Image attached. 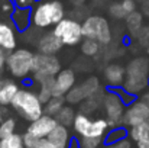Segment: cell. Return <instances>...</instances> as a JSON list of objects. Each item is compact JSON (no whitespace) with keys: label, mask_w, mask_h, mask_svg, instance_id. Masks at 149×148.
<instances>
[{"label":"cell","mask_w":149,"mask_h":148,"mask_svg":"<svg viewBox=\"0 0 149 148\" xmlns=\"http://www.w3.org/2000/svg\"><path fill=\"white\" fill-rule=\"evenodd\" d=\"M31 18L33 28L49 29L65 18V6L61 0H36L31 7Z\"/></svg>","instance_id":"obj_1"},{"label":"cell","mask_w":149,"mask_h":148,"mask_svg":"<svg viewBox=\"0 0 149 148\" xmlns=\"http://www.w3.org/2000/svg\"><path fill=\"white\" fill-rule=\"evenodd\" d=\"M149 87V57L138 55L126 64V79L123 89L139 97Z\"/></svg>","instance_id":"obj_2"},{"label":"cell","mask_w":149,"mask_h":148,"mask_svg":"<svg viewBox=\"0 0 149 148\" xmlns=\"http://www.w3.org/2000/svg\"><path fill=\"white\" fill-rule=\"evenodd\" d=\"M10 107L25 121H35L44 115V103L39 99L36 89L31 86L20 87L17 95L15 96Z\"/></svg>","instance_id":"obj_3"},{"label":"cell","mask_w":149,"mask_h":148,"mask_svg":"<svg viewBox=\"0 0 149 148\" xmlns=\"http://www.w3.org/2000/svg\"><path fill=\"white\" fill-rule=\"evenodd\" d=\"M33 60H35V52L26 47L16 48L10 52H7L6 58V71L9 73L10 77L16 80H22L32 84V73H33Z\"/></svg>","instance_id":"obj_4"},{"label":"cell","mask_w":149,"mask_h":148,"mask_svg":"<svg viewBox=\"0 0 149 148\" xmlns=\"http://www.w3.org/2000/svg\"><path fill=\"white\" fill-rule=\"evenodd\" d=\"M110 128L111 126L106 118L99 116L93 119L90 115L83 112L75 115L72 123V129L80 138H104Z\"/></svg>","instance_id":"obj_5"},{"label":"cell","mask_w":149,"mask_h":148,"mask_svg":"<svg viewBox=\"0 0 149 148\" xmlns=\"http://www.w3.org/2000/svg\"><path fill=\"white\" fill-rule=\"evenodd\" d=\"M83 35L84 38L94 39L103 47L110 45L113 41V31L109 19L103 15H88L83 22Z\"/></svg>","instance_id":"obj_6"},{"label":"cell","mask_w":149,"mask_h":148,"mask_svg":"<svg viewBox=\"0 0 149 148\" xmlns=\"http://www.w3.org/2000/svg\"><path fill=\"white\" fill-rule=\"evenodd\" d=\"M52 32L59 38V41L65 47H77L84 39L83 23L78 19H74L71 16L70 18L65 16L61 22H58L52 28Z\"/></svg>","instance_id":"obj_7"},{"label":"cell","mask_w":149,"mask_h":148,"mask_svg":"<svg viewBox=\"0 0 149 148\" xmlns=\"http://www.w3.org/2000/svg\"><path fill=\"white\" fill-rule=\"evenodd\" d=\"M101 107H103V112H104V118L107 119V122L110 123L111 128L122 126L126 105L113 89L104 90Z\"/></svg>","instance_id":"obj_8"},{"label":"cell","mask_w":149,"mask_h":148,"mask_svg":"<svg viewBox=\"0 0 149 148\" xmlns=\"http://www.w3.org/2000/svg\"><path fill=\"white\" fill-rule=\"evenodd\" d=\"M100 90H101V83H100L99 77H88L86 79L83 83L80 84H75L65 96V102L67 105H80L83 103L84 100L90 99L91 96L97 95Z\"/></svg>","instance_id":"obj_9"},{"label":"cell","mask_w":149,"mask_h":148,"mask_svg":"<svg viewBox=\"0 0 149 148\" xmlns=\"http://www.w3.org/2000/svg\"><path fill=\"white\" fill-rule=\"evenodd\" d=\"M61 70H62V64L56 55L35 52L32 77H55Z\"/></svg>","instance_id":"obj_10"},{"label":"cell","mask_w":149,"mask_h":148,"mask_svg":"<svg viewBox=\"0 0 149 148\" xmlns=\"http://www.w3.org/2000/svg\"><path fill=\"white\" fill-rule=\"evenodd\" d=\"M148 119H149V106L141 97H138L135 102H132L130 105L126 106L122 125L125 128H132L135 125L146 122Z\"/></svg>","instance_id":"obj_11"},{"label":"cell","mask_w":149,"mask_h":148,"mask_svg":"<svg viewBox=\"0 0 149 148\" xmlns=\"http://www.w3.org/2000/svg\"><path fill=\"white\" fill-rule=\"evenodd\" d=\"M77 84V74L72 68H62L54 77V96L65 97L67 93Z\"/></svg>","instance_id":"obj_12"},{"label":"cell","mask_w":149,"mask_h":148,"mask_svg":"<svg viewBox=\"0 0 149 148\" xmlns=\"http://www.w3.org/2000/svg\"><path fill=\"white\" fill-rule=\"evenodd\" d=\"M103 79L106 89H119L123 87L126 79V65L120 62H110L103 68Z\"/></svg>","instance_id":"obj_13"},{"label":"cell","mask_w":149,"mask_h":148,"mask_svg":"<svg viewBox=\"0 0 149 148\" xmlns=\"http://www.w3.org/2000/svg\"><path fill=\"white\" fill-rule=\"evenodd\" d=\"M56 125H58V122H56V119L54 116H49V115L44 113L41 118L29 122V125L26 128V132L29 135L35 137L36 140H44L54 131V128Z\"/></svg>","instance_id":"obj_14"},{"label":"cell","mask_w":149,"mask_h":148,"mask_svg":"<svg viewBox=\"0 0 149 148\" xmlns=\"http://www.w3.org/2000/svg\"><path fill=\"white\" fill-rule=\"evenodd\" d=\"M35 47H36V52L47 54V55H56L62 49L64 45L52 31H47V32H42L39 35Z\"/></svg>","instance_id":"obj_15"},{"label":"cell","mask_w":149,"mask_h":148,"mask_svg":"<svg viewBox=\"0 0 149 148\" xmlns=\"http://www.w3.org/2000/svg\"><path fill=\"white\" fill-rule=\"evenodd\" d=\"M0 48L6 52L17 48V31L6 19H0Z\"/></svg>","instance_id":"obj_16"},{"label":"cell","mask_w":149,"mask_h":148,"mask_svg":"<svg viewBox=\"0 0 149 148\" xmlns=\"http://www.w3.org/2000/svg\"><path fill=\"white\" fill-rule=\"evenodd\" d=\"M20 90V84L13 77H0V105L10 106L15 96Z\"/></svg>","instance_id":"obj_17"},{"label":"cell","mask_w":149,"mask_h":148,"mask_svg":"<svg viewBox=\"0 0 149 148\" xmlns=\"http://www.w3.org/2000/svg\"><path fill=\"white\" fill-rule=\"evenodd\" d=\"M10 20L17 32L23 34L32 26V18H31V9L16 7L10 13Z\"/></svg>","instance_id":"obj_18"},{"label":"cell","mask_w":149,"mask_h":148,"mask_svg":"<svg viewBox=\"0 0 149 148\" xmlns=\"http://www.w3.org/2000/svg\"><path fill=\"white\" fill-rule=\"evenodd\" d=\"M47 138L51 140L52 142L59 144V145H64V147H68L70 145V141H71L68 126H64V125H59V123L54 128V131L51 132Z\"/></svg>","instance_id":"obj_19"},{"label":"cell","mask_w":149,"mask_h":148,"mask_svg":"<svg viewBox=\"0 0 149 148\" xmlns=\"http://www.w3.org/2000/svg\"><path fill=\"white\" fill-rule=\"evenodd\" d=\"M125 22H126V28H127V31L130 32V35H132V36H136L138 32H139V31L142 29V26H143V13H141V12L136 10V12L127 15L126 19H125Z\"/></svg>","instance_id":"obj_20"},{"label":"cell","mask_w":149,"mask_h":148,"mask_svg":"<svg viewBox=\"0 0 149 148\" xmlns=\"http://www.w3.org/2000/svg\"><path fill=\"white\" fill-rule=\"evenodd\" d=\"M75 110H74V107H72V105H65L54 118L56 119V122L59 123V125H64V126H72V123H74V119H75Z\"/></svg>","instance_id":"obj_21"},{"label":"cell","mask_w":149,"mask_h":148,"mask_svg":"<svg viewBox=\"0 0 149 148\" xmlns=\"http://www.w3.org/2000/svg\"><path fill=\"white\" fill-rule=\"evenodd\" d=\"M103 45L94 41V39H88V38H84L80 44V51L84 57H88V58H93V57H97L100 52H101Z\"/></svg>","instance_id":"obj_22"},{"label":"cell","mask_w":149,"mask_h":148,"mask_svg":"<svg viewBox=\"0 0 149 148\" xmlns=\"http://www.w3.org/2000/svg\"><path fill=\"white\" fill-rule=\"evenodd\" d=\"M127 137L130 141H133L135 144L138 141H142L145 138H149V126L146 122L143 123H139V125H135L132 128L127 129Z\"/></svg>","instance_id":"obj_23"},{"label":"cell","mask_w":149,"mask_h":148,"mask_svg":"<svg viewBox=\"0 0 149 148\" xmlns=\"http://www.w3.org/2000/svg\"><path fill=\"white\" fill-rule=\"evenodd\" d=\"M65 99L64 97H56V96H54V97H51L45 105H44V113L45 115H49V116H55L64 106H65Z\"/></svg>","instance_id":"obj_24"},{"label":"cell","mask_w":149,"mask_h":148,"mask_svg":"<svg viewBox=\"0 0 149 148\" xmlns=\"http://www.w3.org/2000/svg\"><path fill=\"white\" fill-rule=\"evenodd\" d=\"M127 138V129L122 125V126H116V128H110L109 132L104 137V144H111V142H117L120 140Z\"/></svg>","instance_id":"obj_25"},{"label":"cell","mask_w":149,"mask_h":148,"mask_svg":"<svg viewBox=\"0 0 149 148\" xmlns=\"http://www.w3.org/2000/svg\"><path fill=\"white\" fill-rule=\"evenodd\" d=\"M0 148H25L23 135L20 134H12L6 138L0 140Z\"/></svg>","instance_id":"obj_26"},{"label":"cell","mask_w":149,"mask_h":148,"mask_svg":"<svg viewBox=\"0 0 149 148\" xmlns=\"http://www.w3.org/2000/svg\"><path fill=\"white\" fill-rule=\"evenodd\" d=\"M16 126H17V122H16V119L13 116H9L4 121H1L0 122V140L15 134L16 132Z\"/></svg>","instance_id":"obj_27"},{"label":"cell","mask_w":149,"mask_h":148,"mask_svg":"<svg viewBox=\"0 0 149 148\" xmlns=\"http://www.w3.org/2000/svg\"><path fill=\"white\" fill-rule=\"evenodd\" d=\"M109 15H110L113 19H116V20L126 19V16H127V13L125 12V9H123V6H122L120 1H113V3L109 6Z\"/></svg>","instance_id":"obj_28"},{"label":"cell","mask_w":149,"mask_h":148,"mask_svg":"<svg viewBox=\"0 0 149 148\" xmlns=\"http://www.w3.org/2000/svg\"><path fill=\"white\" fill-rule=\"evenodd\" d=\"M104 144V138H80L78 148H101Z\"/></svg>","instance_id":"obj_29"},{"label":"cell","mask_w":149,"mask_h":148,"mask_svg":"<svg viewBox=\"0 0 149 148\" xmlns=\"http://www.w3.org/2000/svg\"><path fill=\"white\" fill-rule=\"evenodd\" d=\"M136 39H138V42L142 45V47H145V48H148L149 47V25H143L142 26V29L138 32V35L135 36Z\"/></svg>","instance_id":"obj_30"},{"label":"cell","mask_w":149,"mask_h":148,"mask_svg":"<svg viewBox=\"0 0 149 148\" xmlns=\"http://www.w3.org/2000/svg\"><path fill=\"white\" fill-rule=\"evenodd\" d=\"M113 90H114V92H116V93H117V95L120 96V99H122V100L125 102V105H126V106H127V105H130L132 102H135V100L138 99L136 96H133V95L127 93V92H126V90H125L123 87H119V89H113Z\"/></svg>","instance_id":"obj_31"},{"label":"cell","mask_w":149,"mask_h":148,"mask_svg":"<svg viewBox=\"0 0 149 148\" xmlns=\"http://www.w3.org/2000/svg\"><path fill=\"white\" fill-rule=\"evenodd\" d=\"M101 148H132V141L127 138L125 140H120L117 142H111V144H104Z\"/></svg>","instance_id":"obj_32"},{"label":"cell","mask_w":149,"mask_h":148,"mask_svg":"<svg viewBox=\"0 0 149 148\" xmlns=\"http://www.w3.org/2000/svg\"><path fill=\"white\" fill-rule=\"evenodd\" d=\"M15 9H16V4H15L13 0H1V3H0V10H1L3 13H9V15H10Z\"/></svg>","instance_id":"obj_33"},{"label":"cell","mask_w":149,"mask_h":148,"mask_svg":"<svg viewBox=\"0 0 149 148\" xmlns=\"http://www.w3.org/2000/svg\"><path fill=\"white\" fill-rule=\"evenodd\" d=\"M120 3H122V6H123V9L127 15L136 12V7H138L136 0H120Z\"/></svg>","instance_id":"obj_34"},{"label":"cell","mask_w":149,"mask_h":148,"mask_svg":"<svg viewBox=\"0 0 149 148\" xmlns=\"http://www.w3.org/2000/svg\"><path fill=\"white\" fill-rule=\"evenodd\" d=\"M23 142H25V148H36L39 140H36L35 137H32L28 132H25L23 134Z\"/></svg>","instance_id":"obj_35"},{"label":"cell","mask_w":149,"mask_h":148,"mask_svg":"<svg viewBox=\"0 0 149 148\" xmlns=\"http://www.w3.org/2000/svg\"><path fill=\"white\" fill-rule=\"evenodd\" d=\"M36 148H68V147H64V145H59V144H55L52 142L51 140L48 138H44V140H39Z\"/></svg>","instance_id":"obj_36"},{"label":"cell","mask_w":149,"mask_h":148,"mask_svg":"<svg viewBox=\"0 0 149 148\" xmlns=\"http://www.w3.org/2000/svg\"><path fill=\"white\" fill-rule=\"evenodd\" d=\"M6 58H7V52L0 48V77H3L6 71Z\"/></svg>","instance_id":"obj_37"},{"label":"cell","mask_w":149,"mask_h":148,"mask_svg":"<svg viewBox=\"0 0 149 148\" xmlns=\"http://www.w3.org/2000/svg\"><path fill=\"white\" fill-rule=\"evenodd\" d=\"M9 107H10V106H1V105H0V122L10 116V110H9Z\"/></svg>","instance_id":"obj_38"},{"label":"cell","mask_w":149,"mask_h":148,"mask_svg":"<svg viewBox=\"0 0 149 148\" xmlns=\"http://www.w3.org/2000/svg\"><path fill=\"white\" fill-rule=\"evenodd\" d=\"M139 3L142 4V12L143 16H146L149 19V0H139Z\"/></svg>","instance_id":"obj_39"},{"label":"cell","mask_w":149,"mask_h":148,"mask_svg":"<svg viewBox=\"0 0 149 148\" xmlns=\"http://www.w3.org/2000/svg\"><path fill=\"white\" fill-rule=\"evenodd\" d=\"M136 147L138 148H149V138H145L142 141H138L136 142Z\"/></svg>","instance_id":"obj_40"},{"label":"cell","mask_w":149,"mask_h":148,"mask_svg":"<svg viewBox=\"0 0 149 148\" xmlns=\"http://www.w3.org/2000/svg\"><path fill=\"white\" fill-rule=\"evenodd\" d=\"M139 97L142 99V100H143V102H145V103L149 106V87L145 90V92H143V93H142V95H141V96H139Z\"/></svg>","instance_id":"obj_41"},{"label":"cell","mask_w":149,"mask_h":148,"mask_svg":"<svg viewBox=\"0 0 149 148\" xmlns=\"http://www.w3.org/2000/svg\"><path fill=\"white\" fill-rule=\"evenodd\" d=\"M70 1V4H72L74 7H81L84 3H86V0H68Z\"/></svg>","instance_id":"obj_42"},{"label":"cell","mask_w":149,"mask_h":148,"mask_svg":"<svg viewBox=\"0 0 149 148\" xmlns=\"http://www.w3.org/2000/svg\"><path fill=\"white\" fill-rule=\"evenodd\" d=\"M146 52H148V55H149V47H148V48H146Z\"/></svg>","instance_id":"obj_43"},{"label":"cell","mask_w":149,"mask_h":148,"mask_svg":"<svg viewBox=\"0 0 149 148\" xmlns=\"http://www.w3.org/2000/svg\"><path fill=\"white\" fill-rule=\"evenodd\" d=\"M146 123H148V126H149V119H148V121H146Z\"/></svg>","instance_id":"obj_44"},{"label":"cell","mask_w":149,"mask_h":148,"mask_svg":"<svg viewBox=\"0 0 149 148\" xmlns=\"http://www.w3.org/2000/svg\"><path fill=\"white\" fill-rule=\"evenodd\" d=\"M35 1H36V0H35Z\"/></svg>","instance_id":"obj_45"},{"label":"cell","mask_w":149,"mask_h":148,"mask_svg":"<svg viewBox=\"0 0 149 148\" xmlns=\"http://www.w3.org/2000/svg\"><path fill=\"white\" fill-rule=\"evenodd\" d=\"M0 1H1V0H0Z\"/></svg>","instance_id":"obj_46"}]
</instances>
